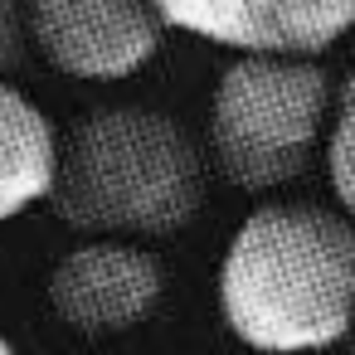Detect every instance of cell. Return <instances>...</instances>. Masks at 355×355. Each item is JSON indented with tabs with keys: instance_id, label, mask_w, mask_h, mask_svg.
<instances>
[{
	"instance_id": "obj_10",
	"label": "cell",
	"mask_w": 355,
	"mask_h": 355,
	"mask_svg": "<svg viewBox=\"0 0 355 355\" xmlns=\"http://www.w3.org/2000/svg\"><path fill=\"white\" fill-rule=\"evenodd\" d=\"M0 355H15V345H10L6 336H0Z\"/></svg>"
},
{
	"instance_id": "obj_2",
	"label": "cell",
	"mask_w": 355,
	"mask_h": 355,
	"mask_svg": "<svg viewBox=\"0 0 355 355\" xmlns=\"http://www.w3.org/2000/svg\"><path fill=\"white\" fill-rule=\"evenodd\" d=\"M64 224L83 234L161 239L195 219L205 200V161L190 132L156 107H98L69 146L49 190Z\"/></svg>"
},
{
	"instance_id": "obj_8",
	"label": "cell",
	"mask_w": 355,
	"mask_h": 355,
	"mask_svg": "<svg viewBox=\"0 0 355 355\" xmlns=\"http://www.w3.org/2000/svg\"><path fill=\"white\" fill-rule=\"evenodd\" d=\"M326 175L336 200L355 214V69L331 98V137H326Z\"/></svg>"
},
{
	"instance_id": "obj_3",
	"label": "cell",
	"mask_w": 355,
	"mask_h": 355,
	"mask_svg": "<svg viewBox=\"0 0 355 355\" xmlns=\"http://www.w3.org/2000/svg\"><path fill=\"white\" fill-rule=\"evenodd\" d=\"M331 78L316 59L239 54L209 103V151L234 190H277L297 180L321 141Z\"/></svg>"
},
{
	"instance_id": "obj_9",
	"label": "cell",
	"mask_w": 355,
	"mask_h": 355,
	"mask_svg": "<svg viewBox=\"0 0 355 355\" xmlns=\"http://www.w3.org/2000/svg\"><path fill=\"white\" fill-rule=\"evenodd\" d=\"M30 54V6L25 0H0V78L15 73Z\"/></svg>"
},
{
	"instance_id": "obj_7",
	"label": "cell",
	"mask_w": 355,
	"mask_h": 355,
	"mask_svg": "<svg viewBox=\"0 0 355 355\" xmlns=\"http://www.w3.org/2000/svg\"><path fill=\"white\" fill-rule=\"evenodd\" d=\"M59 171L54 122L10 83H0V224L49 200Z\"/></svg>"
},
{
	"instance_id": "obj_4",
	"label": "cell",
	"mask_w": 355,
	"mask_h": 355,
	"mask_svg": "<svg viewBox=\"0 0 355 355\" xmlns=\"http://www.w3.org/2000/svg\"><path fill=\"white\" fill-rule=\"evenodd\" d=\"M30 6V44L83 83H112L137 73L156 44L166 20L156 0H25Z\"/></svg>"
},
{
	"instance_id": "obj_1",
	"label": "cell",
	"mask_w": 355,
	"mask_h": 355,
	"mask_svg": "<svg viewBox=\"0 0 355 355\" xmlns=\"http://www.w3.org/2000/svg\"><path fill=\"white\" fill-rule=\"evenodd\" d=\"M224 326L268 355L336 345L355 321V229L321 205L253 209L219 263Z\"/></svg>"
},
{
	"instance_id": "obj_6",
	"label": "cell",
	"mask_w": 355,
	"mask_h": 355,
	"mask_svg": "<svg viewBox=\"0 0 355 355\" xmlns=\"http://www.w3.org/2000/svg\"><path fill=\"white\" fill-rule=\"evenodd\" d=\"M161 287L166 272L146 248L98 239L73 248L49 272V306L64 326L83 336H112L146 321L151 306L161 302Z\"/></svg>"
},
{
	"instance_id": "obj_5",
	"label": "cell",
	"mask_w": 355,
	"mask_h": 355,
	"mask_svg": "<svg viewBox=\"0 0 355 355\" xmlns=\"http://www.w3.org/2000/svg\"><path fill=\"white\" fill-rule=\"evenodd\" d=\"M156 15L234 54L316 59L355 30V0H156Z\"/></svg>"
}]
</instances>
